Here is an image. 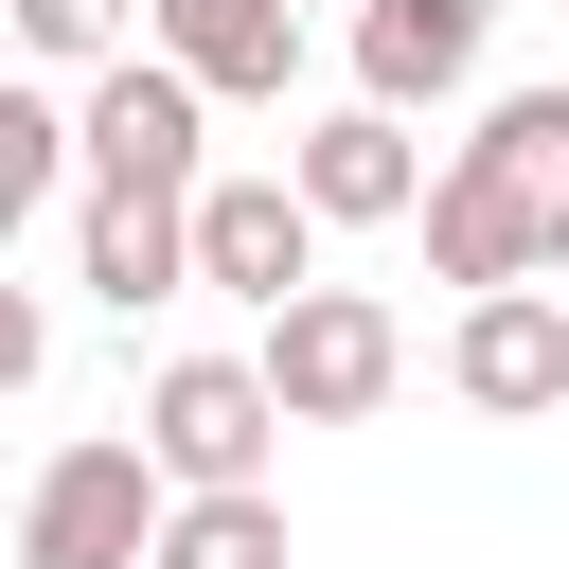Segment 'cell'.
Listing matches in <instances>:
<instances>
[{
    "instance_id": "6da1fadb",
    "label": "cell",
    "mask_w": 569,
    "mask_h": 569,
    "mask_svg": "<svg viewBox=\"0 0 569 569\" xmlns=\"http://www.w3.org/2000/svg\"><path fill=\"white\" fill-rule=\"evenodd\" d=\"M427 284H569V71L498 89L427 178Z\"/></svg>"
},
{
    "instance_id": "7a4b0ae2",
    "label": "cell",
    "mask_w": 569,
    "mask_h": 569,
    "mask_svg": "<svg viewBox=\"0 0 569 569\" xmlns=\"http://www.w3.org/2000/svg\"><path fill=\"white\" fill-rule=\"evenodd\" d=\"M160 516H178V462L142 427H71L18 498V569H160Z\"/></svg>"
},
{
    "instance_id": "3957f363",
    "label": "cell",
    "mask_w": 569,
    "mask_h": 569,
    "mask_svg": "<svg viewBox=\"0 0 569 569\" xmlns=\"http://www.w3.org/2000/svg\"><path fill=\"white\" fill-rule=\"evenodd\" d=\"M267 373H284V409L302 427H373L391 391H409V320L373 302V284H302V302H267V338H249Z\"/></svg>"
},
{
    "instance_id": "277c9868",
    "label": "cell",
    "mask_w": 569,
    "mask_h": 569,
    "mask_svg": "<svg viewBox=\"0 0 569 569\" xmlns=\"http://www.w3.org/2000/svg\"><path fill=\"white\" fill-rule=\"evenodd\" d=\"M284 427H302V409H284L267 356H160V373H142V445L178 462V498H196V480H267Z\"/></svg>"
},
{
    "instance_id": "5b68a950",
    "label": "cell",
    "mask_w": 569,
    "mask_h": 569,
    "mask_svg": "<svg viewBox=\"0 0 569 569\" xmlns=\"http://www.w3.org/2000/svg\"><path fill=\"white\" fill-rule=\"evenodd\" d=\"M71 124H89V178H142V196H196L213 178V89L142 36V53H107L89 89H71Z\"/></svg>"
},
{
    "instance_id": "8992f818",
    "label": "cell",
    "mask_w": 569,
    "mask_h": 569,
    "mask_svg": "<svg viewBox=\"0 0 569 569\" xmlns=\"http://www.w3.org/2000/svg\"><path fill=\"white\" fill-rule=\"evenodd\" d=\"M320 231H338V213H320L284 160H249V178L213 160V178H196V284H213V302H249V320L320 284Z\"/></svg>"
},
{
    "instance_id": "52a82bcc",
    "label": "cell",
    "mask_w": 569,
    "mask_h": 569,
    "mask_svg": "<svg viewBox=\"0 0 569 569\" xmlns=\"http://www.w3.org/2000/svg\"><path fill=\"white\" fill-rule=\"evenodd\" d=\"M445 391H462L480 427H551V409H569V284H462Z\"/></svg>"
},
{
    "instance_id": "ba28073f",
    "label": "cell",
    "mask_w": 569,
    "mask_h": 569,
    "mask_svg": "<svg viewBox=\"0 0 569 569\" xmlns=\"http://www.w3.org/2000/svg\"><path fill=\"white\" fill-rule=\"evenodd\" d=\"M71 284H89L107 320L178 302V284H196V196H142V178H89V213H71Z\"/></svg>"
},
{
    "instance_id": "9c48e42d",
    "label": "cell",
    "mask_w": 569,
    "mask_h": 569,
    "mask_svg": "<svg viewBox=\"0 0 569 569\" xmlns=\"http://www.w3.org/2000/svg\"><path fill=\"white\" fill-rule=\"evenodd\" d=\"M284 178H302V196H320L338 231H391V213H427V160H409V107H373V89H356V107H320V124L284 142Z\"/></svg>"
},
{
    "instance_id": "30bf717a",
    "label": "cell",
    "mask_w": 569,
    "mask_h": 569,
    "mask_svg": "<svg viewBox=\"0 0 569 569\" xmlns=\"http://www.w3.org/2000/svg\"><path fill=\"white\" fill-rule=\"evenodd\" d=\"M498 53V0H356V89L373 107H462Z\"/></svg>"
},
{
    "instance_id": "8fae6325",
    "label": "cell",
    "mask_w": 569,
    "mask_h": 569,
    "mask_svg": "<svg viewBox=\"0 0 569 569\" xmlns=\"http://www.w3.org/2000/svg\"><path fill=\"white\" fill-rule=\"evenodd\" d=\"M142 36H160L213 107H284V89H302V0H142Z\"/></svg>"
},
{
    "instance_id": "7c38bea8",
    "label": "cell",
    "mask_w": 569,
    "mask_h": 569,
    "mask_svg": "<svg viewBox=\"0 0 569 569\" xmlns=\"http://www.w3.org/2000/svg\"><path fill=\"white\" fill-rule=\"evenodd\" d=\"M160 569H284V498L267 480H196L160 516Z\"/></svg>"
},
{
    "instance_id": "4fadbf2b",
    "label": "cell",
    "mask_w": 569,
    "mask_h": 569,
    "mask_svg": "<svg viewBox=\"0 0 569 569\" xmlns=\"http://www.w3.org/2000/svg\"><path fill=\"white\" fill-rule=\"evenodd\" d=\"M18 53L36 71H107V53H142V0H18Z\"/></svg>"
},
{
    "instance_id": "5bb4252c",
    "label": "cell",
    "mask_w": 569,
    "mask_h": 569,
    "mask_svg": "<svg viewBox=\"0 0 569 569\" xmlns=\"http://www.w3.org/2000/svg\"><path fill=\"white\" fill-rule=\"evenodd\" d=\"M36 373H53V302H36V284H0V391H36Z\"/></svg>"
}]
</instances>
